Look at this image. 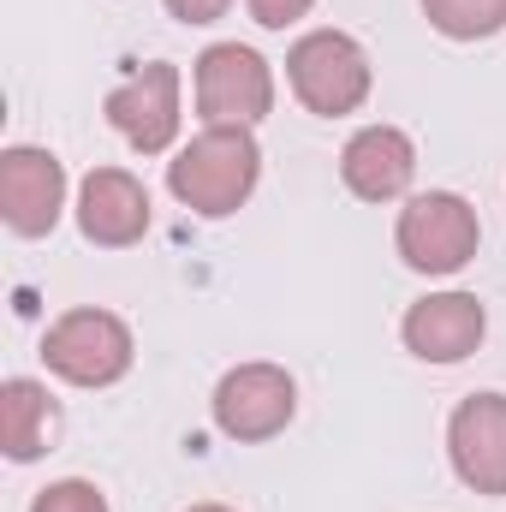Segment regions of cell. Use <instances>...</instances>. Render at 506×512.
I'll return each instance as SVG.
<instances>
[{"instance_id":"1","label":"cell","mask_w":506,"mask_h":512,"mask_svg":"<svg viewBox=\"0 0 506 512\" xmlns=\"http://www.w3.org/2000/svg\"><path fill=\"white\" fill-rule=\"evenodd\" d=\"M256 179H262V149H256L251 126H203L167 161V191L203 221L245 209Z\"/></svg>"},{"instance_id":"2","label":"cell","mask_w":506,"mask_h":512,"mask_svg":"<svg viewBox=\"0 0 506 512\" xmlns=\"http://www.w3.org/2000/svg\"><path fill=\"white\" fill-rule=\"evenodd\" d=\"M286 84H292V96L310 114L340 120V114H358L364 108L376 72H370V54H364L358 36H346V30H310L286 54Z\"/></svg>"},{"instance_id":"3","label":"cell","mask_w":506,"mask_h":512,"mask_svg":"<svg viewBox=\"0 0 506 512\" xmlns=\"http://www.w3.org/2000/svg\"><path fill=\"white\" fill-rule=\"evenodd\" d=\"M42 358H48V370H54L60 382H72V387H114L131 370L137 346H131V328L114 310L84 304V310H66V316L48 328Z\"/></svg>"},{"instance_id":"4","label":"cell","mask_w":506,"mask_h":512,"mask_svg":"<svg viewBox=\"0 0 506 512\" xmlns=\"http://www.w3.org/2000/svg\"><path fill=\"white\" fill-rule=\"evenodd\" d=\"M477 209L459 197V191H423L399 209V227H393V245L405 256V268L417 274H459L471 256H477Z\"/></svg>"},{"instance_id":"5","label":"cell","mask_w":506,"mask_h":512,"mask_svg":"<svg viewBox=\"0 0 506 512\" xmlns=\"http://www.w3.org/2000/svg\"><path fill=\"white\" fill-rule=\"evenodd\" d=\"M274 108V72L245 42H215L197 54V114L209 126H256Z\"/></svg>"},{"instance_id":"6","label":"cell","mask_w":506,"mask_h":512,"mask_svg":"<svg viewBox=\"0 0 506 512\" xmlns=\"http://www.w3.org/2000/svg\"><path fill=\"white\" fill-rule=\"evenodd\" d=\"M215 429L227 441H268L292 423L298 411V387L280 364H239L215 382Z\"/></svg>"},{"instance_id":"7","label":"cell","mask_w":506,"mask_h":512,"mask_svg":"<svg viewBox=\"0 0 506 512\" xmlns=\"http://www.w3.org/2000/svg\"><path fill=\"white\" fill-rule=\"evenodd\" d=\"M66 209V167L54 149L12 143L0 155V215L18 239H48Z\"/></svg>"},{"instance_id":"8","label":"cell","mask_w":506,"mask_h":512,"mask_svg":"<svg viewBox=\"0 0 506 512\" xmlns=\"http://www.w3.org/2000/svg\"><path fill=\"white\" fill-rule=\"evenodd\" d=\"M108 126L126 137L137 155H161L179 137V66L149 60L126 84L108 90Z\"/></svg>"},{"instance_id":"9","label":"cell","mask_w":506,"mask_h":512,"mask_svg":"<svg viewBox=\"0 0 506 512\" xmlns=\"http://www.w3.org/2000/svg\"><path fill=\"white\" fill-rule=\"evenodd\" d=\"M453 477L477 495H506V393H471L447 417Z\"/></svg>"},{"instance_id":"10","label":"cell","mask_w":506,"mask_h":512,"mask_svg":"<svg viewBox=\"0 0 506 512\" xmlns=\"http://www.w3.org/2000/svg\"><path fill=\"white\" fill-rule=\"evenodd\" d=\"M399 334H405L411 358H423V364H459V358H471L483 346L489 316H483L477 292H429V298H417L405 310Z\"/></svg>"},{"instance_id":"11","label":"cell","mask_w":506,"mask_h":512,"mask_svg":"<svg viewBox=\"0 0 506 512\" xmlns=\"http://www.w3.org/2000/svg\"><path fill=\"white\" fill-rule=\"evenodd\" d=\"M78 227L102 251H126L149 233V191L126 167H90L78 185Z\"/></svg>"},{"instance_id":"12","label":"cell","mask_w":506,"mask_h":512,"mask_svg":"<svg viewBox=\"0 0 506 512\" xmlns=\"http://www.w3.org/2000/svg\"><path fill=\"white\" fill-rule=\"evenodd\" d=\"M411 173H417V143L399 126H364V131H352V143L340 149V179L364 203L405 197Z\"/></svg>"},{"instance_id":"13","label":"cell","mask_w":506,"mask_h":512,"mask_svg":"<svg viewBox=\"0 0 506 512\" xmlns=\"http://www.w3.org/2000/svg\"><path fill=\"white\" fill-rule=\"evenodd\" d=\"M48 429H54V399H48V387L30 382V376H12V382L0 387V441H6V459L30 465V459L42 453Z\"/></svg>"},{"instance_id":"14","label":"cell","mask_w":506,"mask_h":512,"mask_svg":"<svg viewBox=\"0 0 506 512\" xmlns=\"http://www.w3.org/2000/svg\"><path fill=\"white\" fill-rule=\"evenodd\" d=\"M423 18L453 42H483L506 30V0H423Z\"/></svg>"},{"instance_id":"15","label":"cell","mask_w":506,"mask_h":512,"mask_svg":"<svg viewBox=\"0 0 506 512\" xmlns=\"http://www.w3.org/2000/svg\"><path fill=\"white\" fill-rule=\"evenodd\" d=\"M30 512H108V495L96 489V483H84V477H66V483H48Z\"/></svg>"},{"instance_id":"16","label":"cell","mask_w":506,"mask_h":512,"mask_svg":"<svg viewBox=\"0 0 506 512\" xmlns=\"http://www.w3.org/2000/svg\"><path fill=\"white\" fill-rule=\"evenodd\" d=\"M245 6H251V18L262 30H286V24H298L316 0H245Z\"/></svg>"},{"instance_id":"17","label":"cell","mask_w":506,"mask_h":512,"mask_svg":"<svg viewBox=\"0 0 506 512\" xmlns=\"http://www.w3.org/2000/svg\"><path fill=\"white\" fill-rule=\"evenodd\" d=\"M179 24H215V18H227V6L233 0H161Z\"/></svg>"},{"instance_id":"18","label":"cell","mask_w":506,"mask_h":512,"mask_svg":"<svg viewBox=\"0 0 506 512\" xmlns=\"http://www.w3.org/2000/svg\"><path fill=\"white\" fill-rule=\"evenodd\" d=\"M191 512H233V507H215V501H203V507H191Z\"/></svg>"}]
</instances>
